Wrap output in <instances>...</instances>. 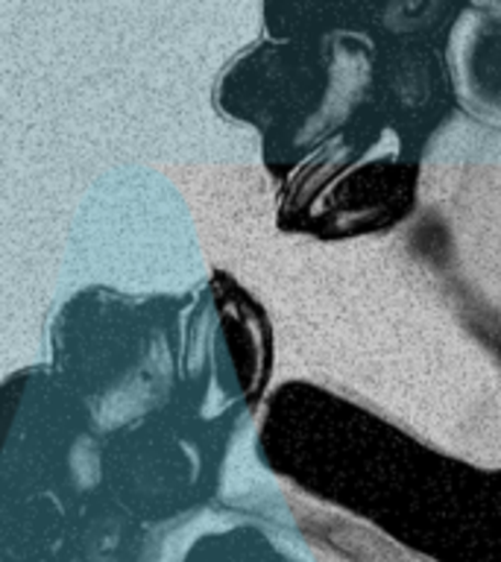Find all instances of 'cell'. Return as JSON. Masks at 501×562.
Here are the masks:
<instances>
[]
</instances>
